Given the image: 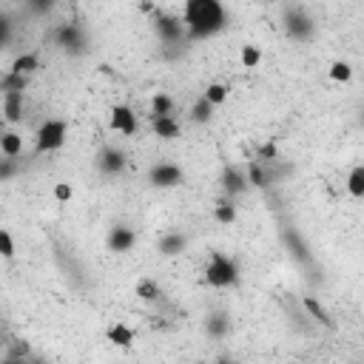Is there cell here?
<instances>
[{
	"label": "cell",
	"instance_id": "cell-5",
	"mask_svg": "<svg viewBox=\"0 0 364 364\" xmlns=\"http://www.w3.org/2000/svg\"><path fill=\"white\" fill-rule=\"evenodd\" d=\"M182 179H186V174L174 162H157L148 171V182L154 188H176V186H182Z\"/></svg>",
	"mask_w": 364,
	"mask_h": 364
},
{
	"label": "cell",
	"instance_id": "cell-19",
	"mask_svg": "<svg viewBox=\"0 0 364 364\" xmlns=\"http://www.w3.org/2000/svg\"><path fill=\"white\" fill-rule=\"evenodd\" d=\"M106 336H108V342L117 344V347H131V344H134V330H131L128 325H122V322H114Z\"/></svg>",
	"mask_w": 364,
	"mask_h": 364
},
{
	"label": "cell",
	"instance_id": "cell-2",
	"mask_svg": "<svg viewBox=\"0 0 364 364\" xmlns=\"http://www.w3.org/2000/svg\"><path fill=\"white\" fill-rule=\"evenodd\" d=\"M205 282L211 288H234L239 285V267L231 256H225L219 251L211 253L208 265H205Z\"/></svg>",
	"mask_w": 364,
	"mask_h": 364
},
{
	"label": "cell",
	"instance_id": "cell-23",
	"mask_svg": "<svg viewBox=\"0 0 364 364\" xmlns=\"http://www.w3.org/2000/svg\"><path fill=\"white\" fill-rule=\"evenodd\" d=\"M248 182H251L253 188H265L267 186V171H265L262 160H251L248 162Z\"/></svg>",
	"mask_w": 364,
	"mask_h": 364
},
{
	"label": "cell",
	"instance_id": "cell-16",
	"mask_svg": "<svg viewBox=\"0 0 364 364\" xmlns=\"http://www.w3.org/2000/svg\"><path fill=\"white\" fill-rule=\"evenodd\" d=\"M186 248H188L186 234H165V237L160 239V253H162V256H179Z\"/></svg>",
	"mask_w": 364,
	"mask_h": 364
},
{
	"label": "cell",
	"instance_id": "cell-31",
	"mask_svg": "<svg viewBox=\"0 0 364 364\" xmlns=\"http://www.w3.org/2000/svg\"><path fill=\"white\" fill-rule=\"evenodd\" d=\"M276 157H279V148H276V143H265V146H259V160L267 165V162H276Z\"/></svg>",
	"mask_w": 364,
	"mask_h": 364
},
{
	"label": "cell",
	"instance_id": "cell-9",
	"mask_svg": "<svg viewBox=\"0 0 364 364\" xmlns=\"http://www.w3.org/2000/svg\"><path fill=\"white\" fill-rule=\"evenodd\" d=\"M285 29H288L290 37H296V40H307V37L313 34V20H310L304 12L290 9V12H285Z\"/></svg>",
	"mask_w": 364,
	"mask_h": 364
},
{
	"label": "cell",
	"instance_id": "cell-4",
	"mask_svg": "<svg viewBox=\"0 0 364 364\" xmlns=\"http://www.w3.org/2000/svg\"><path fill=\"white\" fill-rule=\"evenodd\" d=\"M55 43L60 46L66 55H83L85 52V31L77 23H63L55 31Z\"/></svg>",
	"mask_w": 364,
	"mask_h": 364
},
{
	"label": "cell",
	"instance_id": "cell-11",
	"mask_svg": "<svg viewBox=\"0 0 364 364\" xmlns=\"http://www.w3.org/2000/svg\"><path fill=\"white\" fill-rule=\"evenodd\" d=\"M248 174H242L239 168H225V174H222V188H225V194L227 197H239V194H245L248 191Z\"/></svg>",
	"mask_w": 364,
	"mask_h": 364
},
{
	"label": "cell",
	"instance_id": "cell-1",
	"mask_svg": "<svg viewBox=\"0 0 364 364\" xmlns=\"http://www.w3.org/2000/svg\"><path fill=\"white\" fill-rule=\"evenodd\" d=\"M182 20H186L191 40H208L225 29L227 15H225L219 0H186Z\"/></svg>",
	"mask_w": 364,
	"mask_h": 364
},
{
	"label": "cell",
	"instance_id": "cell-13",
	"mask_svg": "<svg viewBox=\"0 0 364 364\" xmlns=\"http://www.w3.org/2000/svg\"><path fill=\"white\" fill-rule=\"evenodd\" d=\"M302 304H304V310L310 313V318H316L318 325H325V328H333V316H330V310L318 302L316 296H302Z\"/></svg>",
	"mask_w": 364,
	"mask_h": 364
},
{
	"label": "cell",
	"instance_id": "cell-34",
	"mask_svg": "<svg viewBox=\"0 0 364 364\" xmlns=\"http://www.w3.org/2000/svg\"><path fill=\"white\" fill-rule=\"evenodd\" d=\"M31 4H37V6H49L52 0H31Z\"/></svg>",
	"mask_w": 364,
	"mask_h": 364
},
{
	"label": "cell",
	"instance_id": "cell-15",
	"mask_svg": "<svg viewBox=\"0 0 364 364\" xmlns=\"http://www.w3.org/2000/svg\"><path fill=\"white\" fill-rule=\"evenodd\" d=\"M0 154L4 157H20L23 154V136L18 131H6V134H0Z\"/></svg>",
	"mask_w": 364,
	"mask_h": 364
},
{
	"label": "cell",
	"instance_id": "cell-29",
	"mask_svg": "<svg viewBox=\"0 0 364 364\" xmlns=\"http://www.w3.org/2000/svg\"><path fill=\"white\" fill-rule=\"evenodd\" d=\"M242 66L245 69H256L259 60H262V52H259V46H242V55H239Z\"/></svg>",
	"mask_w": 364,
	"mask_h": 364
},
{
	"label": "cell",
	"instance_id": "cell-26",
	"mask_svg": "<svg viewBox=\"0 0 364 364\" xmlns=\"http://www.w3.org/2000/svg\"><path fill=\"white\" fill-rule=\"evenodd\" d=\"M136 296L151 304V302H157V299L162 296V290H160L157 282H151V279H140V282H136Z\"/></svg>",
	"mask_w": 364,
	"mask_h": 364
},
{
	"label": "cell",
	"instance_id": "cell-33",
	"mask_svg": "<svg viewBox=\"0 0 364 364\" xmlns=\"http://www.w3.org/2000/svg\"><path fill=\"white\" fill-rule=\"evenodd\" d=\"M12 162H15V157H6L4 165H0V179H4V182L12 179V174H15V165H12Z\"/></svg>",
	"mask_w": 364,
	"mask_h": 364
},
{
	"label": "cell",
	"instance_id": "cell-32",
	"mask_svg": "<svg viewBox=\"0 0 364 364\" xmlns=\"http://www.w3.org/2000/svg\"><path fill=\"white\" fill-rule=\"evenodd\" d=\"M74 197V188L69 186V182H57V186H55V200L57 202H69Z\"/></svg>",
	"mask_w": 364,
	"mask_h": 364
},
{
	"label": "cell",
	"instance_id": "cell-8",
	"mask_svg": "<svg viewBox=\"0 0 364 364\" xmlns=\"http://www.w3.org/2000/svg\"><path fill=\"white\" fill-rule=\"evenodd\" d=\"M125 165H128V160H125V154L120 151V148H103L100 154H97V168L106 174V176H117V174H122L125 171Z\"/></svg>",
	"mask_w": 364,
	"mask_h": 364
},
{
	"label": "cell",
	"instance_id": "cell-3",
	"mask_svg": "<svg viewBox=\"0 0 364 364\" xmlns=\"http://www.w3.org/2000/svg\"><path fill=\"white\" fill-rule=\"evenodd\" d=\"M66 134H69V125L63 120H46L37 128V154H49V151L63 148Z\"/></svg>",
	"mask_w": 364,
	"mask_h": 364
},
{
	"label": "cell",
	"instance_id": "cell-14",
	"mask_svg": "<svg viewBox=\"0 0 364 364\" xmlns=\"http://www.w3.org/2000/svg\"><path fill=\"white\" fill-rule=\"evenodd\" d=\"M227 330H231V322H227V313H211L205 318V333L211 339H225Z\"/></svg>",
	"mask_w": 364,
	"mask_h": 364
},
{
	"label": "cell",
	"instance_id": "cell-22",
	"mask_svg": "<svg viewBox=\"0 0 364 364\" xmlns=\"http://www.w3.org/2000/svg\"><path fill=\"white\" fill-rule=\"evenodd\" d=\"M214 108H216V106H214V103H211V100L202 94V97L194 103V108H191V120H194V122H200V125H202V122H211V117H214Z\"/></svg>",
	"mask_w": 364,
	"mask_h": 364
},
{
	"label": "cell",
	"instance_id": "cell-6",
	"mask_svg": "<svg viewBox=\"0 0 364 364\" xmlns=\"http://www.w3.org/2000/svg\"><path fill=\"white\" fill-rule=\"evenodd\" d=\"M108 125H111V131H117L122 136H134L136 128H140V122H136V114H134L131 106H114Z\"/></svg>",
	"mask_w": 364,
	"mask_h": 364
},
{
	"label": "cell",
	"instance_id": "cell-12",
	"mask_svg": "<svg viewBox=\"0 0 364 364\" xmlns=\"http://www.w3.org/2000/svg\"><path fill=\"white\" fill-rule=\"evenodd\" d=\"M4 114L12 125L23 120V91H4Z\"/></svg>",
	"mask_w": 364,
	"mask_h": 364
},
{
	"label": "cell",
	"instance_id": "cell-7",
	"mask_svg": "<svg viewBox=\"0 0 364 364\" xmlns=\"http://www.w3.org/2000/svg\"><path fill=\"white\" fill-rule=\"evenodd\" d=\"M186 20L174 18V15H157V34L162 43H179L182 34H186Z\"/></svg>",
	"mask_w": 364,
	"mask_h": 364
},
{
	"label": "cell",
	"instance_id": "cell-24",
	"mask_svg": "<svg viewBox=\"0 0 364 364\" xmlns=\"http://www.w3.org/2000/svg\"><path fill=\"white\" fill-rule=\"evenodd\" d=\"M29 85V77L26 74H18V71H9L0 77V91H23Z\"/></svg>",
	"mask_w": 364,
	"mask_h": 364
},
{
	"label": "cell",
	"instance_id": "cell-30",
	"mask_svg": "<svg viewBox=\"0 0 364 364\" xmlns=\"http://www.w3.org/2000/svg\"><path fill=\"white\" fill-rule=\"evenodd\" d=\"M15 251H18V248H15V239H12V234L4 227V231H0V253H4V259H12Z\"/></svg>",
	"mask_w": 364,
	"mask_h": 364
},
{
	"label": "cell",
	"instance_id": "cell-17",
	"mask_svg": "<svg viewBox=\"0 0 364 364\" xmlns=\"http://www.w3.org/2000/svg\"><path fill=\"white\" fill-rule=\"evenodd\" d=\"M154 134L160 136V140H176L179 136V122L174 117H154Z\"/></svg>",
	"mask_w": 364,
	"mask_h": 364
},
{
	"label": "cell",
	"instance_id": "cell-28",
	"mask_svg": "<svg viewBox=\"0 0 364 364\" xmlns=\"http://www.w3.org/2000/svg\"><path fill=\"white\" fill-rule=\"evenodd\" d=\"M330 80H336V83H350V77H353V66L350 63H344V60H336L333 66H330Z\"/></svg>",
	"mask_w": 364,
	"mask_h": 364
},
{
	"label": "cell",
	"instance_id": "cell-20",
	"mask_svg": "<svg viewBox=\"0 0 364 364\" xmlns=\"http://www.w3.org/2000/svg\"><path fill=\"white\" fill-rule=\"evenodd\" d=\"M214 219H216L219 225H234V222H237V205H234L231 200H219V202L214 205Z\"/></svg>",
	"mask_w": 364,
	"mask_h": 364
},
{
	"label": "cell",
	"instance_id": "cell-18",
	"mask_svg": "<svg viewBox=\"0 0 364 364\" xmlns=\"http://www.w3.org/2000/svg\"><path fill=\"white\" fill-rule=\"evenodd\" d=\"M40 69V55L37 52H26V55H18L15 57V63H12V69L9 71H18V74H34Z\"/></svg>",
	"mask_w": 364,
	"mask_h": 364
},
{
	"label": "cell",
	"instance_id": "cell-25",
	"mask_svg": "<svg viewBox=\"0 0 364 364\" xmlns=\"http://www.w3.org/2000/svg\"><path fill=\"white\" fill-rule=\"evenodd\" d=\"M174 100L165 94V91H160V94L151 97V114L154 117H174Z\"/></svg>",
	"mask_w": 364,
	"mask_h": 364
},
{
	"label": "cell",
	"instance_id": "cell-10",
	"mask_svg": "<svg viewBox=\"0 0 364 364\" xmlns=\"http://www.w3.org/2000/svg\"><path fill=\"white\" fill-rule=\"evenodd\" d=\"M136 245V234L131 231L128 225H114L111 234H108V248L114 253H128L131 248Z\"/></svg>",
	"mask_w": 364,
	"mask_h": 364
},
{
	"label": "cell",
	"instance_id": "cell-21",
	"mask_svg": "<svg viewBox=\"0 0 364 364\" xmlns=\"http://www.w3.org/2000/svg\"><path fill=\"white\" fill-rule=\"evenodd\" d=\"M347 194L356 200H364V165H356L347 174Z\"/></svg>",
	"mask_w": 364,
	"mask_h": 364
},
{
	"label": "cell",
	"instance_id": "cell-27",
	"mask_svg": "<svg viewBox=\"0 0 364 364\" xmlns=\"http://www.w3.org/2000/svg\"><path fill=\"white\" fill-rule=\"evenodd\" d=\"M227 91H231V88H227L225 83H211V85L205 88V97H208L214 106H222V103L227 100Z\"/></svg>",
	"mask_w": 364,
	"mask_h": 364
}]
</instances>
